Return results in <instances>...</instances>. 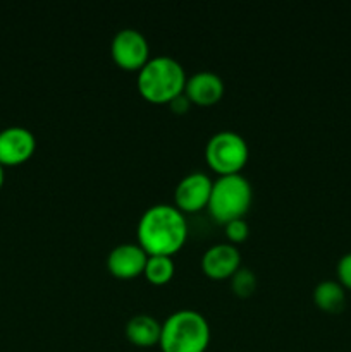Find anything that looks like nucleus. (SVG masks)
Here are the masks:
<instances>
[{
    "mask_svg": "<svg viewBox=\"0 0 351 352\" xmlns=\"http://www.w3.org/2000/svg\"><path fill=\"white\" fill-rule=\"evenodd\" d=\"M344 287L336 280H322L313 289V301L323 311H339L344 306Z\"/></svg>",
    "mask_w": 351,
    "mask_h": 352,
    "instance_id": "13",
    "label": "nucleus"
},
{
    "mask_svg": "<svg viewBox=\"0 0 351 352\" xmlns=\"http://www.w3.org/2000/svg\"><path fill=\"white\" fill-rule=\"evenodd\" d=\"M257 287V275L251 268L240 267L233 275H231V289L237 296H250Z\"/></svg>",
    "mask_w": 351,
    "mask_h": 352,
    "instance_id": "15",
    "label": "nucleus"
},
{
    "mask_svg": "<svg viewBox=\"0 0 351 352\" xmlns=\"http://www.w3.org/2000/svg\"><path fill=\"white\" fill-rule=\"evenodd\" d=\"M213 181L205 172H189L184 177L179 179L174 189L176 206L182 213L200 212L203 206L209 205L210 192H212Z\"/></svg>",
    "mask_w": 351,
    "mask_h": 352,
    "instance_id": "7",
    "label": "nucleus"
},
{
    "mask_svg": "<svg viewBox=\"0 0 351 352\" xmlns=\"http://www.w3.org/2000/svg\"><path fill=\"white\" fill-rule=\"evenodd\" d=\"M241 267V253L233 243H217L205 250L202 256V268L210 278H231Z\"/></svg>",
    "mask_w": 351,
    "mask_h": 352,
    "instance_id": "10",
    "label": "nucleus"
},
{
    "mask_svg": "<svg viewBox=\"0 0 351 352\" xmlns=\"http://www.w3.org/2000/svg\"><path fill=\"white\" fill-rule=\"evenodd\" d=\"M174 270L176 265L172 261V256H167V254H148L143 274L151 284L160 285L171 280Z\"/></svg>",
    "mask_w": 351,
    "mask_h": 352,
    "instance_id": "14",
    "label": "nucleus"
},
{
    "mask_svg": "<svg viewBox=\"0 0 351 352\" xmlns=\"http://www.w3.org/2000/svg\"><path fill=\"white\" fill-rule=\"evenodd\" d=\"M169 105H171V109L174 110V112L184 113L186 110H189V105H191V100H189L188 96L184 95V93H181V95H178V96H176V98H172L171 102H169Z\"/></svg>",
    "mask_w": 351,
    "mask_h": 352,
    "instance_id": "18",
    "label": "nucleus"
},
{
    "mask_svg": "<svg viewBox=\"0 0 351 352\" xmlns=\"http://www.w3.org/2000/svg\"><path fill=\"white\" fill-rule=\"evenodd\" d=\"M248 155L250 150L246 140L234 131H219L206 141V164L219 175L240 174L246 165Z\"/></svg>",
    "mask_w": 351,
    "mask_h": 352,
    "instance_id": "5",
    "label": "nucleus"
},
{
    "mask_svg": "<svg viewBox=\"0 0 351 352\" xmlns=\"http://www.w3.org/2000/svg\"><path fill=\"white\" fill-rule=\"evenodd\" d=\"M337 277L339 284L351 291V253H346L337 261Z\"/></svg>",
    "mask_w": 351,
    "mask_h": 352,
    "instance_id": "17",
    "label": "nucleus"
},
{
    "mask_svg": "<svg viewBox=\"0 0 351 352\" xmlns=\"http://www.w3.org/2000/svg\"><path fill=\"white\" fill-rule=\"evenodd\" d=\"M36 148V138L28 127L9 126L0 131V164L17 165L26 162Z\"/></svg>",
    "mask_w": 351,
    "mask_h": 352,
    "instance_id": "8",
    "label": "nucleus"
},
{
    "mask_svg": "<svg viewBox=\"0 0 351 352\" xmlns=\"http://www.w3.org/2000/svg\"><path fill=\"white\" fill-rule=\"evenodd\" d=\"M138 244L148 254L178 253L188 237L184 213L171 203H155L141 213L136 227Z\"/></svg>",
    "mask_w": 351,
    "mask_h": 352,
    "instance_id": "1",
    "label": "nucleus"
},
{
    "mask_svg": "<svg viewBox=\"0 0 351 352\" xmlns=\"http://www.w3.org/2000/svg\"><path fill=\"white\" fill-rule=\"evenodd\" d=\"M3 184V165L0 164V188H2Z\"/></svg>",
    "mask_w": 351,
    "mask_h": 352,
    "instance_id": "19",
    "label": "nucleus"
},
{
    "mask_svg": "<svg viewBox=\"0 0 351 352\" xmlns=\"http://www.w3.org/2000/svg\"><path fill=\"white\" fill-rule=\"evenodd\" d=\"M162 323L148 313H138L126 323V336L129 342L140 347H150L160 340Z\"/></svg>",
    "mask_w": 351,
    "mask_h": 352,
    "instance_id": "12",
    "label": "nucleus"
},
{
    "mask_svg": "<svg viewBox=\"0 0 351 352\" xmlns=\"http://www.w3.org/2000/svg\"><path fill=\"white\" fill-rule=\"evenodd\" d=\"M210 342V325L196 309H178L162 322V352H205Z\"/></svg>",
    "mask_w": 351,
    "mask_h": 352,
    "instance_id": "3",
    "label": "nucleus"
},
{
    "mask_svg": "<svg viewBox=\"0 0 351 352\" xmlns=\"http://www.w3.org/2000/svg\"><path fill=\"white\" fill-rule=\"evenodd\" d=\"M148 253L138 243H120L110 250L107 267L119 278H133L143 274Z\"/></svg>",
    "mask_w": 351,
    "mask_h": 352,
    "instance_id": "9",
    "label": "nucleus"
},
{
    "mask_svg": "<svg viewBox=\"0 0 351 352\" xmlns=\"http://www.w3.org/2000/svg\"><path fill=\"white\" fill-rule=\"evenodd\" d=\"M253 199V189L243 174L219 175L212 184L209 198L210 215L219 222L227 223L234 219H243Z\"/></svg>",
    "mask_w": 351,
    "mask_h": 352,
    "instance_id": "4",
    "label": "nucleus"
},
{
    "mask_svg": "<svg viewBox=\"0 0 351 352\" xmlns=\"http://www.w3.org/2000/svg\"><path fill=\"white\" fill-rule=\"evenodd\" d=\"M114 62L126 71H140L150 58V45L147 36L136 28H123L110 41Z\"/></svg>",
    "mask_w": 351,
    "mask_h": 352,
    "instance_id": "6",
    "label": "nucleus"
},
{
    "mask_svg": "<svg viewBox=\"0 0 351 352\" xmlns=\"http://www.w3.org/2000/svg\"><path fill=\"white\" fill-rule=\"evenodd\" d=\"M184 95L198 105H212L219 102L224 95V81L217 72L202 71L193 72L188 76L184 85Z\"/></svg>",
    "mask_w": 351,
    "mask_h": 352,
    "instance_id": "11",
    "label": "nucleus"
},
{
    "mask_svg": "<svg viewBox=\"0 0 351 352\" xmlns=\"http://www.w3.org/2000/svg\"><path fill=\"white\" fill-rule=\"evenodd\" d=\"M226 226V236L231 243H241L248 237V223L243 219H234L231 222L224 223Z\"/></svg>",
    "mask_w": 351,
    "mask_h": 352,
    "instance_id": "16",
    "label": "nucleus"
},
{
    "mask_svg": "<svg viewBox=\"0 0 351 352\" xmlns=\"http://www.w3.org/2000/svg\"><path fill=\"white\" fill-rule=\"evenodd\" d=\"M184 67L172 55H155L138 71V91L145 100L153 103H169L184 93Z\"/></svg>",
    "mask_w": 351,
    "mask_h": 352,
    "instance_id": "2",
    "label": "nucleus"
}]
</instances>
